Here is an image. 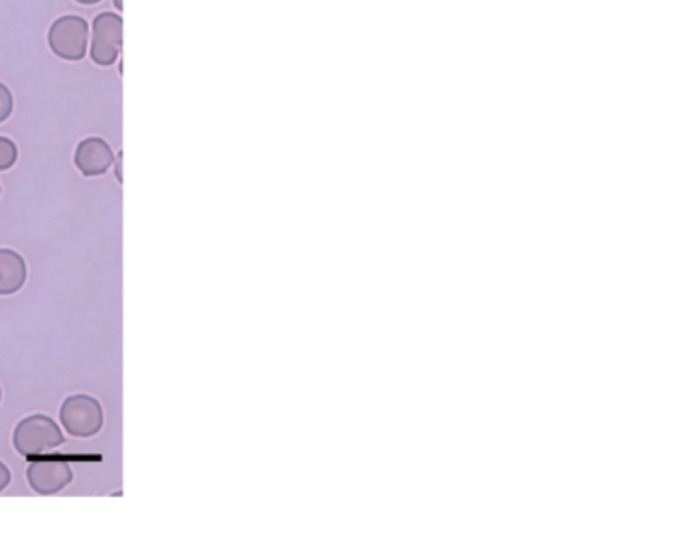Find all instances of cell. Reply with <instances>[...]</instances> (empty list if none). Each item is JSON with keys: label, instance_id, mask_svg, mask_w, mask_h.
<instances>
[{"label": "cell", "instance_id": "1", "mask_svg": "<svg viewBox=\"0 0 673 560\" xmlns=\"http://www.w3.org/2000/svg\"><path fill=\"white\" fill-rule=\"evenodd\" d=\"M63 432L56 420L46 415H31L14 428V449L24 458L44 456L63 444Z\"/></svg>", "mask_w": 673, "mask_h": 560}, {"label": "cell", "instance_id": "2", "mask_svg": "<svg viewBox=\"0 0 673 560\" xmlns=\"http://www.w3.org/2000/svg\"><path fill=\"white\" fill-rule=\"evenodd\" d=\"M48 46L60 60L82 61L90 46L87 22L75 14L61 16L48 31Z\"/></svg>", "mask_w": 673, "mask_h": 560}, {"label": "cell", "instance_id": "3", "mask_svg": "<svg viewBox=\"0 0 673 560\" xmlns=\"http://www.w3.org/2000/svg\"><path fill=\"white\" fill-rule=\"evenodd\" d=\"M103 407L90 395H72L60 408V420L70 437L92 439L103 428Z\"/></svg>", "mask_w": 673, "mask_h": 560}, {"label": "cell", "instance_id": "4", "mask_svg": "<svg viewBox=\"0 0 673 560\" xmlns=\"http://www.w3.org/2000/svg\"><path fill=\"white\" fill-rule=\"evenodd\" d=\"M92 31V60L102 68L115 65L122 48L121 16L115 12H102L95 16Z\"/></svg>", "mask_w": 673, "mask_h": 560}, {"label": "cell", "instance_id": "5", "mask_svg": "<svg viewBox=\"0 0 673 560\" xmlns=\"http://www.w3.org/2000/svg\"><path fill=\"white\" fill-rule=\"evenodd\" d=\"M72 466L66 460H36L28 468V484L40 496H54L72 484Z\"/></svg>", "mask_w": 673, "mask_h": 560}, {"label": "cell", "instance_id": "6", "mask_svg": "<svg viewBox=\"0 0 673 560\" xmlns=\"http://www.w3.org/2000/svg\"><path fill=\"white\" fill-rule=\"evenodd\" d=\"M73 160L85 178H95V176H103L111 168L115 163V153L111 146L99 136H90L78 144Z\"/></svg>", "mask_w": 673, "mask_h": 560}, {"label": "cell", "instance_id": "7", "mask_svg": "<svg viewBox=\"0 0 673 560\" xmlns=\"http://www.w3.org/2000/svg\"><path fill=\"white\" fill-rule=\"evenodd\" d=\"M26 261L12 249H0V296L16 295L26 285Z\"/></svg>", "mask_w": 673, "mask_h": 560}, {"label": "cell", "instance_id": "8", "mask_svg": "<svg viewBox=\"0 0 673 560\" xmlns=\"http://www.w3.org/2000/svg\"><path fill=\"white\" fill-rule=\"evenodd\" d=\"M16 163H19V146L12 143L11 139L0 136V172L11 170Z\"/></svg>", "mask_w": 673, "mask_h": 560}, {"label": "cell", "instance_id": "9", "mask_svg": "<svg viewBox=\"0 0 673 560\" xmlns=\"http://www.w3.org/2000/svg\"><path fill=\"white\" fill-rule=\"evenodd\" d=\"M14 109V99L12 93L4 83H0V122L7 121Z\"/></svg>", "mask_w": 673, "mask_h": 560}, {"label": "cell", "instance_id": "10", "mask_svg": "<svg viewBox=\"0 0 673 560\" xmlns=\"http://www.w3.org/2000/svg\"><path fill=\"white\" fill-rule=\"evenodd\" d=\"M12 474L4 462H0V493L11 486Z\"/></svg>", "mask_w": 673, "mask_h": 560}, {"label": "cell", "instance_id": "11", "mask_svg": "<svg viewBox=\"0 0 673 560\" xmlns=\"http://www.w3.org/2000/svg\"><path fill=\"white\" fill-rule=\"evenodd\" d=\"M75 2H80V4H85V7H92V4H97V2H102V0H75Z\"/></svg>", "mask_w": 673, "mask_h": 560}, {"label": "cell", "instance_id": "12", "mask_svg": "<svg viewBox=\"0 0 673 560\" xmlns=\"http://www.w3.org/2000/svg\"><path fill=\"white\" fill-rule=\"evenodd\" d=\"M115 7H117V11H122V0H115Z\"/></svg>", "mask_w": 673, "mask_h": 560}, {"label": "cell", "instance_id": "13", "mask_svg": "<svg viewBox=\"0 0 673 560\" xmlns=\"http://www.w3.org/2000/svg\"><path fill=\"white\" fill-rule=\"evenodd\" d=\"M0 401H2V389H0Z\"/></svg>", "mask_w": 673, "mask_h": 560}]
</instances>
